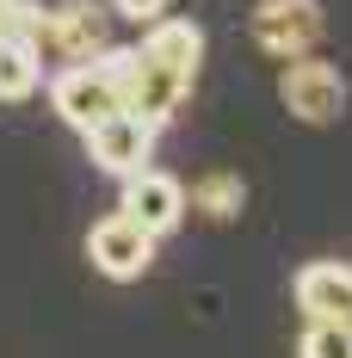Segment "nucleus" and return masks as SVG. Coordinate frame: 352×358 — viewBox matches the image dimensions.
I'll return each instance as SVG.
<instances>
[{
	"label": "nucleus",
	"instance_id": "f257e3e1",
	"mask_svg": "<svg viewBox=\"0 0 352 358\" xmlns=\"http://www.w3.org/2000/svg\"><path fill=\"white\" fill-rule=\"evenodd\" d=\"M50 106H56L62 124H74L80 136H93L99 124H111L124 111V93H118V80L106 74V62H74V69L50 74Z\"/></svg>",
	"mask_w": 352,
	"mask_h": 358
},
{
	"label": "nucleus",
	"instance_id": "f03ea898",
	"mask_svg": "<svg viewBox=\"0 0 352 358\" xmlns=\"http://www.w3.org/2000/svg\"><path fill=\"white\" fill-rule=\"evenodd\" d=\"M111 13L106 6H93V0H56V6H43V37H37V50L43 56H56V69H74V62H99L111 50Z\"/></svg>",
	"mask_w": 352,
	"mask_h": 358
},
{
	"label": "nucleus",
	"instance_id": "7ed1b4c3",
	"mask_svg": "<svg viewBox=\"0 0 352 358\" xmlns=\"http://www.w3.org/2000/svg\"><path fill=\"white\" fill-rule=\"evenodd\" d=\"M279 99H284V111H290L297 124H334V117L346 111V74L334 69V62H316V56L284 62Z\"/></svg>",
	"mask_w": 352,
	"mask_h": 358
},
{
	"label": "nucleus",
	"instance_id": "20e7f679",
	"mask_svg": "<svg viewBox=\"0 0 352 358\" xmlns=\"http://www.w3.org/2000/svg\"><path fill=\"white\" fill-rule=\"evenodd\" d=\"M253 43L266 56H279V62H303L321 43V0H260Z\"/></svg>",
	"mask_w": 352,
	"mask_h": 358
},
{
	"label": "nucleus",
	"instance_id": "39448f33",
	"mask_svg": "<svg viewBox=\"0 0 352 358\" xmlns=\"http://www.w3.org/2000/svg\"><path fill=\"white\" fill-rule=\"evenodd\" d=\"M192 210V198H185V185L174 173H155V167H142V173L124 179V198H118V216H130L142 235H174L179 222Z\"/></svg>",
	"mask_w": 352,
	"mask_h": 358
},
{
	"label": "nucleus",
	"instance_id": "423d86ee",
	"mask_svg": "<svg viewBox=\"0 0 352 358\" xmlns=\"http://www.w3.org/2000/svg\"><path fill=\"white\" fill-rule=\"evenodd\" d=\"M155 143H161V124H148L136 111H118L111 124H99V130L87 136V161H93L99 173H111V179H130V173L148 167Z\"/></svg>",
	"mask_w": 352,
	"mask_h": 358
},
{
	"label": "nucleus",
	"instance_id": "0eeeda50",
	"mask_svg": "<svg viewBox=\"0 0 352 358\" xmlns=\"http://www.w3.org/2000/svg\"><path fill=\"white\" fill-rule=\"evenodd\" d=\"M297 309L309 327H352V266L346 259H309L297 272Z\"/></svg>",
	"mask_w": 352,
	"mask_h": 358
},
{
	"label": "nucleus",
	"instance_id": "6e6552de",
	"mask_svg": "<svg viewBox=\"0 0 352 358\" xmlns=\"http://www.w3.org/2000/svg\"><path fill=\"white\" fill-rule=\"evenodd\" d=\"M87 259H93V272H106L118 285H130L148 272V259H155V235H142L130 216H99L93 229H87Z\"/></svg>",
	"mask_w": 352,
	"mask_h": 358
},
{
	"label": "nucleus",
	"instance_id": "1a4fd4ad",
	"mask_svg": "<svg viewBox=\"0 0 352 358\" xmlns=\"http://www.w3.org/2000/svg\"><path fill=\"white\" fill-rule=\"evenodd\" d=\"M142 50L155 56V62H167L174 74H198V62H204V31L192 25V19H155L148 25V37H142Z\"/></svg>",
	"mask_w": 352,
	"mask_h": 358
},
{
	"label": "nucleus",
	"instance_id": "9d476101",
	"mask_svg": "<svg viewBox=\"0 0 352 358\" xmlns=\"http://www.w3.org/2000/svg\"><path fill=\"white\" fill-rule=\"evenodd\" d=\"M43 80V50L25 37H0V99H31Z\"/></svg>",
	"mask_w": 352,
	"mask_h": 358
},
{
	"label": "nucleus",
	"instance_id": "9b49d317",
	"mask_svg": "<svg viewBox=\"0 0 352 358\" xmlns=\"http://www.w3.org/2000/svg\"><path fill=\"white\" fill-rule=\"evenodd\" d=\"M185 198L211 216V222H235L241 204H247V185H241V173H204V179H198V192H185Z\"/></svg>",
	"mask_w": 352,
	"mask_h": 358
},
{
	"label": "nucleus",
	"instance_id": "f8f14e48",
	"mask_svg": "<svg viewBox=\"0 0 352 358\" xmlns=\"http://www.w3.org/2000/svg\"><path fill=\"white\" fill-rule=\"evenodd\" d=\"M297 358H352V327H303Z\"/></svg>",
	"mask_w": 352,
	"mask_h": 358
},
{
	"label": "nucleus",
	"instance_id": "ddd939ff",
	"mask_svg": "<svg viewBox=\"0 0 352 358\" xmlns=\"http://www.w3.org/2000/svg\"><path fill=\"white\" fill-rule=\"evenodd\" d=\"M161 6H167V0H111V13H118V19H130V25H155V19H161Z\"/></svg>",
	"mask_w": 352,
	"mask_h": 358
},
{
	"label": "nucleus",
	"instance_id": "4468645a",
	"mask_svg": "<svg viewBox=\"0 0 352 358\" xmlns=\"http://www.w3.org/2000/svg\"><path fill=\"white\" fill-rule=\"evenodd\" d=\"M13 13H19V0H0V37H6V25H13Z\"/></svg>",
	"mask_w": 352,
	"mask_h": 358
}]
</instances>
